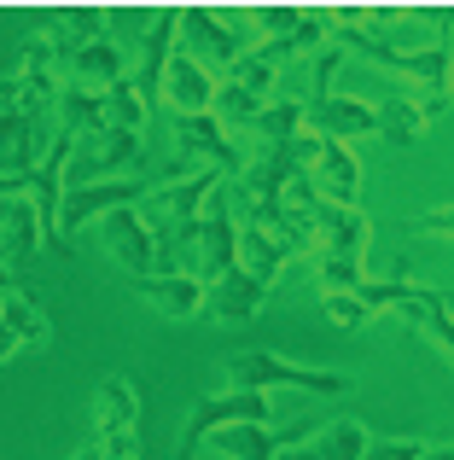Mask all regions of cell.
Instances as JSON below:
<instances>
[{"mask_svg":"<svg viewBox=\"0 0 454 460\" xmlns=\"http://www.w3.org/2000/svg\"><path fill=\"white\" fill-rule=\"evenodd\" d=\"M12 286H18V274H12V269H6V262H0V297H6V292H12Z\"/></svg>","mask_w":454,"mask_h":460,"instance_id":"obj_32","label":"cell"},{"mask_svg":"<svg viewBox=\"0 0 454 460\" xmlns=\"http://www.w3.org/2000/svg\"><path fill=\"white\" fill-rule=\"evenodd\" d=\"M425 455V438H373L362 460H420Z\"/></svg>","mask_w":454,"mask_h":460,"instance_id":"obj_28","label":"cell"},{"mask_svg":"<svg viewBox=\"0 0 454 460\" xmlns=\"http://www.w3.org/2000/svg\"><path fill=\"white\" fill-rule=\"evenodd\" d=\"M146 164V135H123V128H100L93 140H76L65 187H88V181H123L128 169Z\"/></svg>","mask_w":454,"mask_h":460,"instance_id":"obj_5","label":"cell"},{"mask_svg":"<svg viewBox=\"0 0 454 460\" xmlns=\"http://www.w3.org/2000/svg\"><path fill=\"white\" fill-rule=\"evenodd\" d=\"M408 234H414V239H425V234H432V239H449V234H454V210H449V204H437V210H420V216L408 222Z\"/></svg>","mask_w":454,"mask_h":460,"instance_id":"obj_29","label":"cell"},{"mask_svg":"<svg viewBox=\"0 0 454 460\" xmlns=\"http://www.w3.org/2000/svg\"><path fill=\"white\" fill-rule=\"evenodd\" d=\"M105 460H140V431H111V438H93Z\"/></svg>","mask_w":454,"mask_h":460,"instance_id":"obj_30","label":"cell"},{"mask_svg":"<svg viewBox=\"0 0 454 460\" xmlns=\"http://www.w3.org/2000/svg\"><path fill=\"white\" fill-rule=\"evenodd\" d=\"M227 385L233 391H309V396H350L355 379L338 367H309V361H285L274 349H245L227 356Z\"/></svg>","mask_w":454,"mask_h":460,"instance_id":"obj_1","label":"cell"},{"mask_svg":"<svg viewBox=\"0 0 454 460\" xmlns=\"http://www.w3.org/2000/svg\"><path fill=\"white\" fill-rule=\"evenodd\" d=\"M105 128H123V135H146L152 128V111H146V100L135 93L128 76L105 88Z\"/></svg>","mask_w":454,"mask_h":460,"instance_id":"obj_25","label":"cell"},{"mask_svg":"<svg viewBox=\"0 0 454 460\" xmlns=\"http://www.w3.org/2000/svg\"><path fill=\"white\" fill-rule=\"evenodd\" d=\"M390 314H397V321H408L414 332L432 344V356L449 367V356H454V321H449V292H443V286H425L420 280Z\"/></svg>","mask_w":454,"mask_h":460,"instance_id":"obj_15","label":"cell"},{"mask_svg":"<svg viewBox=\"0 0 454 460\" xmlns=\"http://www.w3.org/2000/svg\"><path fill=\"white\" fill-rule=\"evenodd\" d=\"M320 314H327L332 332H362V326L373 321V309H367L355 292H327V297H320Z\"/></svg>","mask_w":454,"mask_h":460,"instance_id":"obj_27","label":"cell"},{"mask_svg":"<svg viewBox=\"0 0 454 460\" xmlns=\"http://www.w3.org/2000/svg\"><path fill=\"white\" fill-rule=\"evenodd\" d=\"M170 146H175V164L170 175H187V169H216L222 181H239V169H245V152H239V140L227 135L216 117H175L170 123ZM163 175V181H170Z\"/></svg>","mask_w":454,"mask_h":460,"instance_id":"obj_3","label":"cell"},{"mask_svg":"<svg viewBox=\"0 0 454 460\" xmlns=\"http://www.w3.org/2000/svg\"><path fill=\"white\" fill-rule=\"evenodd\" d=\"M158 105H170L175 117H205L216 105V76L175 47L170 65H163V82H158Z\"/></svg>","mask_w":454,"mask_h":460,"instance_id":"obj_13","label":"cell"},{"mask_svg":"<svg viewBox=\"0 0 454 460\" xmlns=\"http://www.w3.org/2000/svg\"><path fill=\"white\" fill-rule=\"evenodd\" d=\"M175 47H181L187 58H198V65L222 82L227 70L250 53V35H239V23L216 6H175Z\"/></svg>","mask_w":454,"mask_h":460,"instance_id":"obj_2","label":"cell"},{"mask_svg":"<svg viewBox=\"0 0 454 460\" xmlns=\"http://www.w3.org/2000/svg\"><path fill=\"white\" fill-rule=\"evenodd\" d=\"M303 175L315 181V192L327 204H355V199H362V157H355V146H344V140L320 135V146H315V157H309Z\"/></svg>","mask_w":454,"mask_h":460,"instance_id":"obj_16","label":"cell"},{"mask_svg":"<svg viewBox=\"0 0 454 460\" xmlns=\"http://www.w3.org/2000/svg\"><path fill=\"white\" fill-rule=\"evenodd\" d=\"M12 111H23V88H18V76H0V117H12Z\"/></svg>","mask_w":454,"mask_h":460,"instance_id":"obj_31","label":"cell"},{"mask_svg":"<svg viewBox=\"0 0 454 460\" xmlns=\"http://www.w3.org/2000/svg\"><path fill=\"white\" fill-rule=\"evenodd\" d=\"M222 426H274V402L262 391H233V385L205 396V402H193V414L175 431V460H193V449Z\"/></svg>","mask_w":454,"mask_h":460,"instance_id":"obj_4","label":"cell"},{"mask_svg":"<svg viewBox=\"0 0 454 460\" xmlns=\"http://www.w3.org/2000/svg\"><path fill=\"white\" fill-rule=\"evenodd\" d=\"M70 460H105V455H100V443H88V449H76Z\"/></svg>","mask_w":454,"mask_h":460,"instance_id":"obj_33","label":"cell"},{"mask_svg":"<svg viewBox=\"0 0 454 460\" xmlns=\"http://www.w3.org/2000/svg\"><path fill=\"white\" fill-rule=\"evenodd\" d=\"M303 128H309V100L297 88H285V82H280V93L250 117V135H257L262 146H285V140L303 135Z\"/></svg>","mask_w":454,"mask_h":460,"instance_id":"obj_21","label":"cell"},{"mask_svg":"<svg viewBox=\"0 0 454 460\" xmlns=\"http://www.w3.org/2000/svg\"><path fill=\"white\" fill-rule=\"evenodd\" d=\"M432 135V117H425V100L420 93H390L385 105H379V140L397 152L420 146V140Z\"/></svg>","mask_w":454,"mask_h":460,"instance_id":"obj_22","label":"cell"},{"mask_svg":"<svg viewBox=\"0 0 454 460\" xmlns=\"http://www.w3.org/2000/svg\"><path fill=\"white\" fill-rule=\"evenodd\" d=\"M338 70H344V47H338V41H327L320 53H309V82H303L297 93H303L309 105H315V100H327V93H332V82H338Z\"/></svg>","mask_w":454,"mask_h":460,"instance_id":"obj_26","label":"cell"},{"mask_svg":"<svg viewBox=\"0 0 454 460\" xmlns=\"http://www.w3.org/2000/svg\"><path fill=\"white\" fill-rule=\"evenodd\" d=\"M18 88H23V105L30 111H53L58 88H65V58H58V47L47 41V35H30V41L18 47Z\"/></svg>","mask_w":454,"mask_h":460,"instance_id":"obj_14","label":"cell"},{"mask_svg":"<svg viewBox=\"0 0 454 460\" xmlns=\"http://www.w3.org/2000/svg\"><path fill=\"white\" fill-rule=\"evenodd\" d=\"M111 431H140V391L128 379H100L93 391V438Z\"/></svg>","mask_w":454,"mask_h":460,"instance_id":"obj_23","label":"cell"},{"mask_svg":"<svg viewBox=\"0 0 454 460\" xmlns=\"http://www.w3.org/2000/svg\"><path fill=\"white\" fill-rule=\"evenodd\" d=\"M152 181L146 175H123V181H88V187H65V204H58V234H76V227L100 222L105 210H123V204H140Z\"/></svg>","mask_w":454,"mask_h":460,"instance_id":"obj_8","label":"cell"},{"mask_svg":"<svg viewBox=\"0 0 454 460\" xmlns=\"http://www.w3.org/2000/svg\"><path fill=\"white\" fill-rule=\"evenodd\" d=\"M35 251H41V216H35L30 192H23V181L0 199V262L6 269H18V262H30Z\"/></svg>","mask_w":454,"mask_h":460,"instance_id":"obj_18","label":"cell"},{"mask_svg":"<svg viewBox=\"0 0 454 460\" xmlns=\"http://www.w3.org/2000/svg\"><path fill=\"white\" fill-rule=\"evenodd\" d=\"M93 227H100V251L128 274V280H146V274H158V251H152V234H146V222H140L135 204H123V210H105Z\"/></svg>","mask_w":454,"mask_h":460,"instance_id":"obj_7","label":"cell"},{"mask_svg":"<svg viewBox=\"0 0 454 460\" xmlns=\"http://www.w3.org/2000/svg\"><path fill=\"white\" fill-rule=\"evenodd\" d=\"M47 344H53V321L41 314V297L30 286H12L0 297V367L18 361L23 349H47Z\"/></svg>","mask_w":454,"mask_h":460,"instance_id":"obj_9","label":"cell"},{"mask_svg":"<svg viewBox=\"0 0 454 460\" xmlns=\"http://www.w3.org/2000/svg\"><path fill=\"white\" fill-rule=\"evenodd\" d=\"M128 47H123V35H111V30H100L93 41H82L76 53L65 58V82L70 88H82V93H105L111 82H123L128 76Z\"/></svg>","mask_w":454,"mask_h":460,"instance_id":"obj_10","label":"cell"},{"mask_svg":"<svg viewBox=\"0 0 454 460\" xmlns=\"http://www.w3.org/2000/svg\"><path fill=\"white\" fill-rule=\"evenodd\" d=\"M135 286L163 321H205V280H193V274H146Z\"/></svg>","mask_w":454,"mask_h":460,"instance_id":"obj_20","label":"cell"},{"mask_svg":"<svg viewBox=\"0 0 454 460\" xmlns=\"http://www.w3.org/2000/svg\"><path fill=\"white\" fill-rule=\"evenodd\" d=\"M367 443H373V431L355 414H338V420H320V426L309 431L297 449H285L280 460H362Z\"/></svg>","mask_w":454,"mask_h":460,"instance_id":"obj_17","label":"cell"},{"mask_svg":"<svg viewBox=\"0 0 454 460\" xmlns=\"http://www.w3.org/2000/svg\"><path fill=\"white\" fill-rule=\"evenodd\" d=\"M262 304H268V286H257L250 274H222L216 286H205V321H216V326H245V321H257Z\"/></svg>","mask_w":454,"mask_h":460,"instance_id":"obj_19","label":"cell"},{"mask_svg":"<svg viewBox=\"0 0 454 460\" xmlns=\"http://www.w3.org/2000/svg\"><path fill=\"white\" fill-rule=\"evenodd\" d=\"M309 128H315V135H327V140H344V146H355L362 135H379V105L362 100V93L332 88L327 100L309 105Z\"/></svg>","mask_w":454,"mask_h":460,"instance_id":"obj_12","label":"cell"},{"mask_svg":"<svg viewBox=\"0 0 454 460\" xmlns=\"http://www.w3.org/2000/svg\"><path fill=\"white\" fill-rule=\"evenodd\" d=\"M309 234H315V251H309V257H338V262H362V269H367L373 222H367L355 204L315 199V210H309Z\"/></svg>","mask_w":454,"mask_h":460,"instance_id":"obj_6","label":"cell"},{"mask_svg":"<svg viewBox=\"0 0 454 460\" xmlns=\"http://www.w3.org/2000/svg\"><path fill=\"white\" fill-rule=\"evenodd\" d=\"M222 460H280V431L274 426H222L210 431Z\"/></svg>","mask_w":454,"mask_h":460,"instance_id":"obj_24","label":"cell"},{"mask_svg":"<svg viewBox=\"0 0 454 460\" xmlns=\"http://www.w3.org/2000/svg\"><path fill=\"white\" fill-rule=\"evenodd\" d=\"M216 460H222V455H216Z\"/></svg>","mask_w":454,"mask_h":460,"instance_id":"obj_34","label":"cell"},{"mask_svg":"<svg viewBox=\"0 0 454 460\" xmlns=\"http://www.w3.org/2000/svg\"><path fill=\"white\" fill-rule=\"evenodd\" d=\"M239 262V227H233V210H227V192L216 187L198 216V280L216 286L222 274H233Z\"/></svg>","mask_w":454,"mask_h":460,"instance_id":"obj_11","label":"cell"}]
</instances>
